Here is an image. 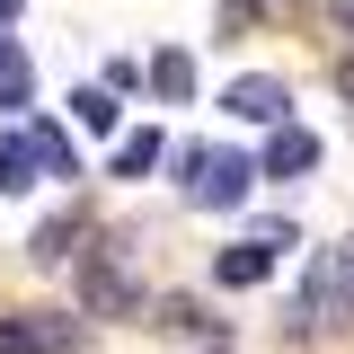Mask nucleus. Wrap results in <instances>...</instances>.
Masks as SVG:
<instances>
[{"instance_id":"15","label":"nucleus","mask_w":354,"mask_h":354,"mask_svg":"<svg viewBox=\"0 0 354 354\" xmlns=\"http://www.w3.org/2000/svg\"><path fill=\"white\" fill-rule=\"evenodd\" d=\"M337 97H346V106H354V53H346V62H337Z\"/></svg>"},{"instance_id":"13","label":"nucleus","mask_w":354,"mask_h":354,"mask_svg":"<svg viewBox=\"0 0 354 354\" xmlns=\"http://www.w3.org/2000/svg\"><path fill=\"white\" fill-rule=\"evenodd\" d=\"M151 88H160V97H186V88H195V62H186V53H160V62H151Z\"/></svg>"},{"instance_id":"8","label":"nucleus","mask_w":354,"mask_h":354,"mask_svg":"<svg viewBox=\"0 0 354 354\" xmlns=\"http://www.w3.org/2000/svg\"><path fill=\"white\" fill-rule=\"evenodd\" d=\"M310 160H319V142H310L301 124H274V142H266V160H257V169H266V177H301Z\"/></svg>"},{"instance_id":"10","label":"nucleus","mask_w":354,"mask_h":354,"mask_svg":"<svg viewBox=\"0 0 354 354\" xmlns=\"http://www.w3.org/2000/svg\"><path fill=\"white\" fill-rule=\"evenodd\" d=\"M27 88H36L27 53H18V44H0V106H27Z\"/></svg>"},{"instance_id":"12","label":"nucleus","mask_w":354,"mask_h":354,"mask_svg":"<svg viewBox=\"0 0 354 354\" xmlns=\"http://www.w3.org/2000/svg\"><path fill=\"white\" fill-rule=\"evenodd\" d=\"M36 142H44V169H53V177H80V151H71L62 124H36Z\"/></svg>"},{"instance_id":"9","label":"nucleus","mask_w":354,"mask_h":354,"mask_svg":"<svg viewBox=\"0 0 354 354\" xmlns=\"http://www.w3.org/2000/svg\"><path fill=\"white\" fill-rule=\"evenodd\" d=\"M80 239H88V221H80V213L44 221V230H36V266H71V257H80Z\"/></svg>"},{"instance_id":"6","label":"nucleus","mask_w":354,"mask_h":354,"mask_svg":"<svg viewBox=\"0 0 354 354\" xmlns=\"http://www.w3.org/2000/svg\"><path fill=\"white\" fill-rule=\"evenodd\" d=\"M274 248H292V239H239V248H221V283H239V292H248V283H266V274H274Z\"/></svg>"},{"instance_id":"17","label":"nucleus","mask_w":354,"mask_h":354,"mask_svg":"<svg viewBox=\"0 0 354 354\" xmlns=\"http://www.w3.org/2000/svg\"><path fill=\"white\" fill-rule=\"evenodd\" d=\"M18 9H27V0H0V27H9V18H18Z\"/></svg>"},{"instance_id":"3","label":"nucleus","mask_w":354,"mask_h":354,"mask_svg":"<svg viewBox=\"0 0 354 354\" xmlns=\"http://www.w3.org/2000/svg\"><path fill=\"white\" fill-rule=\"evenodd\" d=\"M221 106H230L239 124H292V88H283V80H266V71L230 80V88H221Z\"/></svg>"},{"instance_id":"14","label":"nucleus","mask_w":354,"mask_h":354,"mask_svg":"<svg viewBox=\"0 0 354 354\" xmlns=\"http://www.w3.org/2000/svg\"><path fill=\"white\" fill-rule=\"evenodd\" d=\"M71 106H80V124H88V133H106V124H115V88H80Z\"/></svg>"},{"instance_id":"7","label":"nucleus","mask_w":354,"mask_h":354,"mask_svg":"<svg viewBox=\"0 0 354 354\" xmlns=\"http://www.w3.org/2000/svg\"><path fill=\"white\" fill-rule=\"evenodd\" d=\"M36 177H53V169H44L36 124H27V133H0V186H36Z\"/></svg>"},{"instance_id":"5","label":"nucleus","mask_w":354,"mask_h":354,"mask_svg":"<svg viewBox=\"0 0 354 354\" xmlns=\"http://www.w3.org/2000/svg\"><path fill=\"white\" fill-rule=\"evenodd\" d=\"M310 310L354 328V257H319V283H310Z\"/></svg>"},{"instance_id":"1","label":"nucleus","mask_w":354,"mask_h":354,"mask_svg":"<svg viewBox=\"0 0 354 354\" xmlns=\"http://www.w3.org/2000/svg\"><path fill=\"white\" fill-rule=\"evenodd\" d=\"M177 169H186V204H239V195H248V177H257L239 151H186Z\"/></svg>"},{"instance_id":"4","label":"nucleus","mask_w":354,"mask_h":354,"mask_svg":"<svg viewBox=\"0 0 354 354\" xmlns=\"http://www.w3.org/2000/svg\"><path fill=\"white\" fill-rule=\"evenodd\" d=\"M62 346H71V319H44V310L0 319V354H62Z\"/></svg>"},{"instance_id":"2","label":"nucleus","mask_w":354,"mask_h":354,"mask_svg":"<svg viewBox=\"0 0 354 354\" xmlns=\"http://www.w3.org/2000/svg\"><path fill=\"white\" fill-rule=\"evenodd\" d=\"M80 292L97 319H142V292H133V274L115 257H80Z\"/></svg>"},{"instance_id":"16","label":"nucleus","mask_w":354,"mask_h":354,"mask_svg":"<svg viewBox=\"0 0 354 354\" xmlns=\"http://www.w3.org/2000/svg\"><path fill=\"white\" fill-rule=\"evenodd\" d=\"M328 9H337V27H346V36H354V0H328Z\"/></svg>"},{"instance_id":"11","label":"nucleus","mask_w":354,"mask_h":354,"mask_svg":"<svg viewBox=\"0 0 354 354\" xmlns=\"http://www.w3.org/2000/svg\"><path fill=\"white\" fill-rule=\"evenodd\" d=\"M160 169V133H124V151H115V177H151Z\"/></svg>"}]
</instances>
